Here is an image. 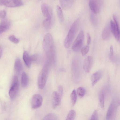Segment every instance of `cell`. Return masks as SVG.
I'll return each mask as SVG.
<instances>
[{
	"label": "cell",
	"instance_id": "cell-33",
	"mask_svg": "<svg viewBox=\"0 0 120 120\" xmlns=\"http://www.w3.org/2000/svg\"><path fill=\"white\" fill-rule=\"evenodd\" d=\"M6 15V13L4 10H2L0 11V17L1 18L4 19V18Z\"/></svg>",
	"mask_w": 120,
	"mask_h": 120
},
{
	"label": "cell",
	"instance_id": "cell-36",
	"mask_svg": "<svg viewBox=\"0 0 120 120\" xmlns=\"http://www.w3.org/2000/svg\"><path fill=\"white\" fill-rule=\"evenodd\" d=\"M110 55L112 56L113 53V49L112 45H111L110 47Z\"/></svg>",
	"mask_w": 120,
	"mask_h": 120
},
{
	"label": "cell",
	"instance_id": "cell-2",
	"mask_svg": "<svg viewBox=\"0 0 120 120\" xmlns=\"http://www.w3.org/2000/svg\"><path fill=\"white\" fill-rule=\"evenodd\" d=\"M79 21V19H76L69 29L64 42V46L66 49L69 48L72 43L78 29Z\"/></svg>",
	"mask_w": 120,
	"mask_h": 120
},
{
	"label": "cell",
	"instance_id": "cell-34",
	"mask_svg": "<svg viewBox=\"0 0 120 120\" xmlns=\"http://www.w3.org/2000/svg\"><path fill=\"white\" fill-rule=\"evenodd\" d=\"M32 62H36L38 59V56L36 55H34L30 56Z\"/></svg>",
	"mask_w": 120,
	"mask_h": 120
},
{
	"label": "cell",
	"instance_id": "cell-30",
	"mask_svg": "<svg viewBox=\"0 0 120 120\" xmlns=\"http://www.w3.org/2000/svg\"><path fill=\"white\" fill-rule=\"evenodd\" d=\"M8 39L11 41L16 44L18 43L19 41V40L15 37L14 35H11L9 36Z\"/></svg>",
	"mask_w": 120,
	"mask_h": 120
},
{
	"label": "cell",
	"instance_id": "cell-9",
	"mask_svg": "<svg viewBox=\"0 0 120 120\" xmlns=\"http://www.w3.org/2000/svg\"><path fill=\"white\" fill-rule=\"evenodd\" d=\"M89 4L91 11L96 14L99 13L101 7L100 0H90Z\"/></svg>",
	"mask_w": 120,
	"mask_h": 120
},
{
	"label": "cell",
	"instance_id": "cell-1",
	"mask_svg": "<svg viewBox=\"0 0 120 120\" xmlns=\"http://www.w3.org/2000/svg\"><path fill=\"white\" fill-rule=\"evenodd\" d=\"M43 49L49 64H54L56 62V55L53 37L49 33L44 36L43 41Z\"/></svg>",
	"mask_w": 120,
	"mask_h": 120
},
{
	"label": "cell",
	"instance_id": "cell-31",
	"mask_svg": "<svg viewBox=\"0 0 120 120\" xmlns=\"http://www.w3.org/2000/svg\"><path fill=\"white\" fill-rule=\"evenodd\" d=\"M90 120H98V114L96 110H94L93 112Z\"/></svg>",
	"mask_w": 120,
	"mask_h": 120
},
{
	"label": "cell",
	"instance_id": "cell-28",
	"mask_svg": "<svg viewBox=\"0 0 120 120\" xmlns=\"http://www.w3.org/2000/svg\"><path fill=\"white\" fill-rule=\"evenodd\" d=\"M99 98L100 106L102 109H103L104 107L105 97L103 92H102L100 94Z\"/></svg>",
	"mask_w": 120,
	"mask_h": 120
},
{
	"label": "cell",
	"instance_id": "cell-4",
	"mask_svg": "<svg viewBox=\"0 0 120 120\" xmlns=\"http://www.w3.org/2000/svg\"><path fill=\"white\" fill-rule=\"evenodd\" d=\"M120 104V101L118 99L115 98L112 100L108 110L106 120H113L115 118L117 109Z\"/></svg>",
	"mask_w": 120,
	"mask_h": 120
},
{
	"label": "cell",
	"instance_id": "cell-16",
	"mask_svg": "<svg viewBox=\"0 0 120 120\" xmlns=\"http://www.w3.org/2000/svg\"><path fill=\"white\" fill-rule=\"evenodd\" d=\"M74 0H60V4L62 8L67 10L70 8L73 4Z\"/></svg>",
	"mask_w": 120,
	"mask_h": 120
},
{
	"label": "cell",
	"instance_id": "cell-6",
	"mask_svg": "<svg viewBox=\"0 0 120 120\" xmlns=\"http://www.w3.org/2000/svg\"><path fill=\"white\" fill-rule=\"evenodd\" d=\"M19 87L18 78L16 75L13 77L11 85L9 91V95L11 99H14L18 92Z\"/></svg>",
	"mask_w": 120,
	"mask_h": 120
},
{
	"label": "cell",
	"instance_id": "cell-24",
	"mask_svg": "<svg viewBox=\"0 0 120 120\" xmlns=\"http://www.w3.org/2000/svg\"><path fill=\"white\" fill-rule=\"evenodd\" d=\"M95 14L91 11L90 14V20L92 25L94 26H96L98 23L97 19Z\"/></svg>",
	"mask_w": 120,
	"mask_h": 120
},
{
	"label": "cell",
	"instance_id": "cell-20",
	"mask_svg": "<svg viewBox=\"0 0 120 120\" xmlns=\"http://www.w3.org/2000/svg\"><path fill=\"white\" fill-rule=\"evenodd\" d=\"M111 30L110 28L106 27L103 30L102 34V37L103 39L105 40H109L111 36Z\"/></svg>",
	"mask_w": 120,
	"mask_h": 120
},
{
	"label": "cell",
	"instance_id": "cell-22",
	"mask_svg": "<svg viewBox=\"0 0 120 120\" xmlns=\"http://www.w3.org/2000/svg\"><path fill=\"white\" fill-rule=\"evenodd\" d=\"M56 11L60 21L61 22H62L64 19L63 13L61 8L58 5L56 7Z\"/></svg>",
	"mask_w": 120,
	"mask_h": 120
},
{
	"label": "cell",
	"instance_id": "cell-15",
	"mask_svg": "<svg viewBox=\"0 0 120 120\" xmlns=\"http://www.w3.org/2000/svg\"><path fill=\"white\" fill-rule=\"evenodd\" d=\"M113 18L116 25L115 32L113 35L116 40H119L120 39V27L116 18L114 15H113Z\"/></svg>",
	"mask_w": 120,
	"mask_h": 120
},
{
	"label": "cell",
	"instance_id": "cell-7",
	"mask_svg": "<svg viewBox=\"0 0 120 120\" xmlns=\"http://www.w3.org/2000/svg\"><path fill=\"white\" fill-rule=\"evenodd\" d=\"M43 102V99L42 96L39 94H35L31 99V107L33 109L38 108L42 105Z\"/></svg>",
	"mask_w": 120,
	"mask_h": 120
},
{
	"label": "cell",
	"instance_id": "cell-14",
	"mask_svg": "<svg viewBox=\"0 0 120 120\" xmlns=\"http://www.w3.org/2000/svg\"><path fill=\"white\" fill-rule=\"evenodd\" d=\"M10 26V23L8 20L4 19L1 22L0 25V34H1L8 29Z\"/></svg>",
	"mask_w": 120,
	"mask_h": 120
},
{
	"label": "cell",
	"instance_id": "cell-35",
	"mask_svg": "<svg viewBox=\"0 0 120 120\" xmlns=\"http://www.w3.org/2000/svg\"><path fill=\"white\" fill-rule=\"evenodd\" d=\"M87 43L88 45H89L91 42V37L89 33H87L86 34Z\"/></svg>",
	"mask_w": 120,
	"mask_h": 120
},
{
	"label": "cell",
	"instance_id": "cell-13",
	"mask_svg": "<svg viewBox=\"0 0 120 120\" xmlns=\"http://www.w3.org/2000/svg\"><path fill=\"white\" fill-rule=\"evenodd\" d=\"M41 10L43 16L47 18L52 17V13L51 9L47 4L43 3L41 5Z\"/></svg>",
	"mask_w": 120,
	"mask_h": 120
},
{
	"label": "cell",
	"instance_id": "cell-27",
	"mask_svg": "<svg viewBox=\"0 0 120 120\" xmlns=\"http://www.w3.org/2000/svg\"><path fill=\"white\" fill-rule=\"evenodd\" d=\"M76 116V112L74 110H71L68 113L66 118V120H73Z\"/></svg>",
	"mask_w": 120,
	"mask_h": 120
},
{
	"label": "cell",
	"instance_id": "cell-18",
	"mask_svg": "<svg viewBox=\"0 0 120 120\" xmlns=\"http://www.w3.org/2000/svg\"><path fill=\"white\" fill-rule=\"evenodd\" d=\"M23 58L26 66L30 68L31 66L32 62L31 57L26 51H25L23 54Z\"/></svg>",
	"mask_w": 120,
	"mask_h": 120
},
{
	"label": "cell",
	"instance_id": "cell-11",
	"mask_svg": "<svg viewBox=\"0 0 120 120\" xmlns=\"http://www.w3.org/2000/svg\"><path fill=\"white\" fill-rule=\"evenodd\" d=\"M61 97L57 92H53L52 95V104L53 108H56L59 105L60 102Z\"/></svg>",
	"mask_w": 120,
	"mask_h": 120
},
{
	"label": "cell",
	"instance_id": "cell-10",
	"mask_svg": "<svg viewBox=\"0 0 120 120\" xmlns=\"http://www.w3.org/2000/svg\"><path fill=\"white\" fill-rule=\"evenodd\" d=\"M93 64V59L92 57L90 56H87L84 60L83 68L86 73H89L92 67Z\"/></svg>",
	"mask_w": 120,
	"mask_h": 120
},
{
	"label": "cell",
	"instance_id": "cell-26",
	"mask_svg": "<svg viewBox=\"0 0 120 120\" xmlns=\"http://www.w3.org/2000/svg\"><path fill=\"white\" fill-rule=\"evenodd\" d=\"M85 92L86 90L83 87H79L77 90L76 93L77 95L80 98H82L84 96Z\"/></svg>",
	"mask_w": 120,
	"mask_h": 120
},
{
	"label": "cell",
	"instance_id": "cell-32",
	"mask_svg": "<svg viewBox=\"0 0 120 120\" xmlns=\"http://www.w3.org/2000/svg\"><path fill=\"white\" fill-rule=\"evenodd\" d=\"M63 89L62 86L59 85L58 87V93L61 97L63 93Z\"/></svg>",
	"mask_w": 120,
	"mask_h": 120
},
{
	"label": "cell",
	"instance_id": "cell-21",
	"mask_svg": "<svg viewBox=\"0 0 120 120\" xmlns=\"http://www.w3.org/2000/svg\"><path fill=\"white\" fill-rule=\"evenodd\" d=\"M53 22V21L52 17L47 18L43 22V26L46 29H50L51 28Z\"/></svg>",
	"mask_w": 120,
	"mask_h": 120
},
{
	"label": "cell",
	"instance_id": "cell-17",
	"mask_svg": "<svg viewBox=\"0 0 120 120\" xmlns=\"http://www.w3.org/2000/svg\"><path fill=\"white\" fill-rule=\"evenodd\" d=\"M22 63L20 59L17 58L15 62L14 65V69L17 73L19 74L22 71Z\"/></svg>",
	"mask_w": 120,
	"mask_h": 120
},
{
	"label": "cell",
	"instance_id": "cell-25",
	"mask_svg": "<svg viewBox=\"0 0 120 120\" xmlns=\"http://www.w3.org/2000/svg\"><path fill=\"white\" fill-rule=\"evenodd\" d=\"M58 120L57 115L53 113H49L45 116L43 118V120Z\"/></svg>",
	"mask_w": 120,
	"mask_h": 120
},
{
	"label": "cell",
	"instance_id": "cell-12",
	"mask_svg": "<svg viewBox=\"0 0 120 120\" xmlns=\"http://www.w3.org/2000/svg\"><path fill=\"white\" fill-rule=\"evenodd\" d=\"M103 75L102 70H100L94 73L91 75V80L93 86H94L100 79Z\"/></svg>",
	"mask_w": 120,
	"mask_h": 120
},
{
	"label": "cell",
	"instance_id": "cell-23",
	"mask_svg": "<svg viewBox=\"0 0 120 120\" xmlns=\"http://www.w3.org/2000/svg\"><path fill=\"white\" fill-rule=\"evenodd\" d=\"M70 98L72 106H74L75 104L77 99V94L76 90L74 89L70 95Z\"/></svg>",
	"mask_w": 120,
	"mask_h": 120
},
{
	"label": "cell",
	"instance_id": "cell-3",
	"mask_svg": "<svg viewBox=\"0 0 120 120\" xmlns=\"http://www.w3.org/2000/svg\"><path fill=\"white\" fill-rule=\"evenodd\" d=\"M48 62L43 67L38 78V88L43 89L45 87L47 80L49 71V65Z\"/></svg>",
	"mask_w": 120,
	"mask_h": 120
},
{
	"label": "cell",
	"instance_id": "cell-8",
	"mask_svg": "<svg viewBox=\"0 0 120 120\" xmlns=\"http://www.w3.org/2000/svg\"><path fill=\"white\" fill-rule=\"evenodd\" d=\"M1 4L9 7H15L23 5L22 0H0Z\"/></svg>",
	"mask_w": 120,
	"mask_h": 120
},
{
	"label": "cell",
	"instance_id": "cell-29",
	"mask_svg": "<svg viewBox=\"0 0 120 120\" xmlns=\"http://www.w3.org/2000/svg\"><path fill=\"white\" fill-rule=\"evenodd\" d=\"M89 50V47L88 45H85L82 47L81 49L82 55L84 56L88 52Z\"/></svg>",
	"mask_w": 120,
	"mask_h": 120
},
{
	"label": "cell",
	"instance_id": "cell-5",
	"mask_svg": "<svg viewBox=\"0 0 120 120\" xmlns=\"http://www.w3.org/2000/svg\"><path fill=\"white\" fill-rule=\"evenodd\" d=\"M83 31L80 30L74 42L72 47V50L75 52H79L82 48L84 39Z\"/></svg>",
	"mask_w": 120,
	"mask_h": 120
},
{
	"label": "cell",
	"instance_id": "cell-19",
	"mask_svg": "<svg viewBox=\"0 0 120 120\" xmlns=\"http://www.w3.org/2000/svg\"><path fill=\"white\" fill-rule=\"evenodd\" d=\"M28 83V76L25 72H23L21 74V83L22 87L25 88L26 87Z\"/></svg>",
	"mask_w": 120,
	"mask_h": 120
}]
</instances>
